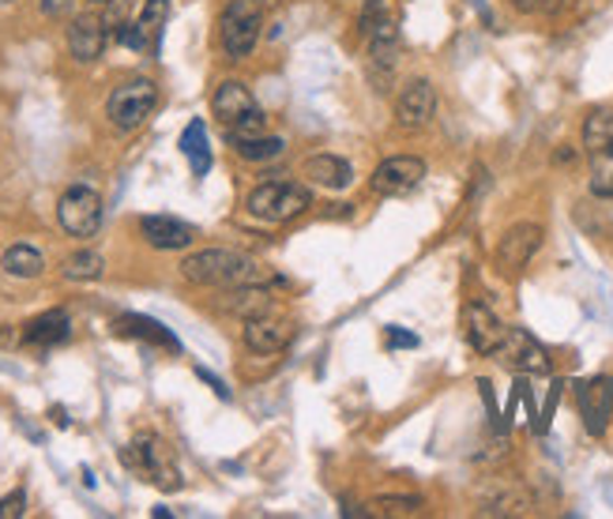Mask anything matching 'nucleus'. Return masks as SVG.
Returning <instances> with one entry per match:
<instances>
[{"instance_id": "29", "label": "nucleus", "mask_w": 613, "mask_h": 519, "mask_svg": "<svg viewBox=\"0 0 613 519\" xmlns=\"http://www.w3.org/2000/svg\"><path fill=\"white\" fill-rule=\"evenodd\" d=\"M373 508H377V512L406 516V512H419L422 500H419V497H377V500H373Z\"/></svg>"}, {"instance_id": "21", "label": "nucleus", "mask_w": 613, "mask_h": 519, "mask_svg": "<svg viewBox=\"0 0 613 519\" xmlns=\"http://www.w3.org/2000/svg\"><path fill=\"white\" fill-rule=\"evenodd\" d=\"M0 268L12 279H38L42 271H46V260H42V252L34 249V245H12V249L0 257Z\"/></svg>"}, {"instance_id": "4", "label": "nucleus", "mask_w": 613, "mask_h": 519, "mask_svg": "<svg viewBox=\"0 0 613 519\" xmlns=\"http://www.w3.org/2000/svg\"><path fill=\"white\" fill-rule=\"evenodd\" d=\"M263 31V8L260 0H229L219 20V42H223L229 61H245L257 49Z\"/></svg>"}, {"instance_id": "14", "label": "nucleus", "mask_w": 613, "mask_h": 519, "mask_svg": "<svg viewBox=\"0 0 613 519\" xmlns=\"http://www.w3.org/2000/svg\"><path fill=\"white\" fill-rule=\"evenodd\" d=\"M140 234L151 249L177 252V249H189L196 237H200V229H196L192 223H185V219H174V215H143Z\"/></svg>"}, {"instance_id": "5", "label": "nucleus", "mask_w": 613, "mask_h": 519, "mask_svg": "<svg viewBox=\"0 0 613 519\" xmlns=\"http://www.w3.org/2000/svg\"><path fill=\"white\" fill-rule=\"evenodd\" d=\"M158 106V87L155 80H125L121 87H114V95L106 102V117L117 132H135L148 125V117Z\"/></svg>"}, {"instance_id": "13", "label": "nucleus", "mask_w": 613, "mask_h": 519, "mask_svg": "<svg viewBox=\"0 0 613 519\" xmlns=\"http://www.w3.org/2000/svg\"><path fill=\"white\" fill-rule=\"evenodd\" d=\"M576 399H580V418L587 425V433H591V437H602L613 418V377L583 380V385L576 388Z\"/></svg>"}, {"instance_id": "33", "label": "nucleus", "mask_w": 613, "mask_h": 519, "mask_svg": "<svg viewBox=\"0 0 613 519\" xmlns=\"http://www.w3.org/2000/svg\"><path fill=\"white\" fill-rule=\"evenodd\" d=\"M388 343L391 346H419V335L414 331H399L396 325L388 328Z\"/></svg>"}, {"instance_id": "2", "label": "nucleus", "mask_w": 613, "mask_h": 519, "mask_svg": "<svg viewBox=\"0 0 613 519\" xmlns=\"http://www.w3.org/2000/svg\"><path fill=\"white\" fill-rule=\"evenodd\" d=\"M211 114L226 129L229 140H245V135H263L268 132V117H263L260 102L241 80H223L211 95Z\"/></svg>"}, {"instance_id": "7", "label": "nucleus", "mask_w": 613, "mask_h": 519, "mask_svg": "<svg viewBox=\"0 0 613 519\" xmlns=\"http://www.w3.org/2000/svg\"><path fill=\"white\" fill-rule=\"evenodd\" d=\"M57 219H61L64 234L87 241V237H95L102 229L106 208H102V196L91 189V185H72V189L57 200Z\"/></svg>"}, {"instance_id": "3", "label": "nucleus", "mask_w": 613, "mask_h": 519, "mask_svg": "<svg viewBox=\"0 0 613 519\" xmlns=\"http://www.w3.org/2000/svg\"><path fill=\"white\" fill-rule=\"evenodd\" d=\"M245 208L260 223H291L313 208V192L302 181H263L249 192Z\"/></svg>"}, {"instance_id": "38", "label": "nucleus", "mask_w": 613, "mask_h": 519, "mask_svg": "<svg viewBox=\"0 0 613 519\" xmlns=\"http://www.w3.org/2000/svg\"><path fill=\"white\" fill-rule=\"evenodd\" d=\"M0 4H12V0H0Z\"/></svg>"}, {"instance_id": "32", "label": "nucleus", "mask_w": 613, "mask_h": 519, "mask_svg": "<svg viewBox=\"0 0 613 519\" xmlns=\"http://www.w3.org/2000/svg\"><path fill=\"white\" fill-rule=\"evenodd\" d=\"M196 377H200V380H208V385H211V391H215L219 399H229V388H226L223 380H219V377H215V373H211V369H200V365H196Z\"/></svg>"}, {"instance_id": "25", "label": "nucleus", "mask_w": 613, "mask_h": 519, "mask_svg": "<svg viewBox=\"0 0 613 519\" xmlns=\"http://www.w3.org/2000/svg\"><path fill=\"white\" fill-rule=\"evenodd\" d=\"M102 271H106V260L95 249H80L64 260V279H72V283H95Z\"/></svg>"}, {"instance_id": "23", "label": "nucleus", "mask_w": 613, "mask_h": 519, "mask_svg": "<svg viewBox=\"0 0 613 519\" xmlns=\"http://www.w3.org/2000/svg\"><path fill=\"white\" fill-rule=\"evenodd\" d=\"M181 151L185 158L192 163V174L203 177L211 169V148H208V129H203V121H192L189 129L181 132Z\"/></svg>"}, {"instance_id": "17", "label": "nucleus", "mask_w": 613, "mask_h": 519, "mask_svg": "<svg viewBox=\"0 0 613 519\" xmlns=\"http://www.w3.org/2000/svg\"><path fill=\"white\" fill-rule=\"evenodd\" d=\"M583 148H587V155H591V163H606V158H613V109L610 106H599L587 114Z\"/></svg>"}, {"instance_id": "24", "label": "nucleus", "mask_w": 613, "mask_h": 519, "mask_svg": "<svg viewBox=\"0 0 613 519\" xmlns=\"http://www.w3.org/2000/svg\"><path fill=\"white\" fill-rule=\"evenodd\" d=\"M234 143V151L245 158V163H271V158H279L286 151V143L279 140V135H245V140H229Z\"/></svg>"}, {"instance_id": "26", "label": "nucleus", "mask_w": 613, "mask_h": 519, "mask_svg": "<svg viewBox=\"0 0 613 519\" xmlns=\"http://www.w3.org/2000/svg\"><path fill=\"white\" fill-rule=\"evenodd\" d=\"M527 508H531V500H527V493L512 486V489L493 493V497H482L479 516H523Z\"/></svg>"}, {"instance_id": "9", "label": "nucleus", "mask_w": 613, "mask_h": 519, "mask_svg": "<svg viewBox=\"0 0 613 519\" xmlns=\"http://www.w3.org/2000/svg\"><path fill=\"white\" fill-rule=\"evenodd\" d=\"M425 174H429L425 158H419V155H391L377 169H373L369 189L377 196H406V192H414L425 181Z\"/></svg>"}, {"instance_id": "15", "label": "nucleus", "mask_w": 613, "mask_h": 519, "mask_svg": "<svg viewBox=\"0 0 613 519\" xmlns=\"http://www.w3.org/2000/svg\"><path fill=\"white\" fill-rule=\"evenodd\" d=\"M106 42H109V34L98 15H75L72 27H68V54L80 64H95L102 57V49H106Z\"/></svg>"}, {"instance_id": "37", "label": "nucleus", "mask_w": 613, "mask_h": 519, "mask_svg": "<svg viewBox=\"0 0 613 519\" xmlns=\"http://www.w3.org/2000/svg\"><path fill=\"white\" fill-rule=\"evenodd\" d=\"M91 4H106V0H91Z\"/></svg>"}, {"instance_id": "10", "label": "nucleus", "mask_w": 613, "mask_h": 519, "mask_svg": "<svg viewBox=\"0 0 613 519\" xmlns=\"http://www.w3.org/2000/svg\"><path fill=\"white\" fill-rule=\"evenodd\" d=\"M463 335H467V343H471L474 354L493 357V354L500 351V343H505L508 325L497 317V312L490 309V305L467 302V305H463Z\"/></svg>"}, {"instance_id": "1", "label": "nucleus", "mask_w": 613, "mask_h": 519, "mask_svg": "<svg viewBox=\"0 0 613 519\" xmlns=\"http://www.w3.org/2000/svg\"><path fill=\"white\" fill-rule=\"evenodd\" d=\"M181 275L196 286H215V291H234V286H268L271 271L260 260L245 257L237 249H200L181 260Z\"/></svg>"}, {"instance_id": "12", "label": "nucleus", "mask_w": 613, "mask_h": 519, "mask_svg": "<svg viewBox=\"0 0 613 519\" xmlns=\"http://www.w3.org/2000/svg\"><path fill=\"white\" fill-rule=\"evenodd\" d=\"M542 237H546V229H542L539 223L508 226L497 245V268L505 271V275H519V271L534 260V252L542 249Z\"/></svg>"}, {"instance_id": "11", "label": "nucleus", "mask_w": 613, "mask_h": 519, "mask_svg": "<svg viewBox=\"0 0 613 519\" xmlns=\"http://www.w3.org/2000/svg\"><path fill=\"white\" fill-rule=\"evenodd\" d=\"M437 117V91L429 80H411L396 95V125L406 132H422Z\"/></svg>"}, {"instance_id": "36", "label": "nucleus", "mask_w": 613, "mask_h": 519, "mask_svg": "<svg viewBox=\"0 0 613 519\" xmlns=\"http://www.w3.org/2000/svg\"><path fill=\"white\" fill-rule=\"evenodd\" d=\"M260 4H275V0H260Z\"/></svg>"}, {"instance_id": "19", "label": "nucleus", "mask_w": 613, "mask_h": 519, "mask_svg": "<svg viewBox=\"0 0 613 519\" xmlns=\"http://www.w3.org/2000/svg\"><path fill=\"white\" fill-rule=\"evenodd\" d=\"M68 335H72V320H68V312L49 309V312H42V317L31 320L27 331H23V343L49 351V346H61Z\"/></svg>"}, {"instance_id": "34", "label": "nucleus", "mask_w": 613, "mask_h": 519, "mask_svg": "<svg viewBox=\"0 0 613 519\" xmlns=\"http://www.w3.org/2000/svg\"><path fill=\"white\" fill-rule=\"evenodd\" d=\"M72 4H75V0H42V12L54 15V20H61V15L72 12Z\"/></svg>"}, {"instance_id": "30", "label": "nucleus", "mask_w": 613, "mask_h": 519, "mask_svg": "<svg viewBox=\"0 0 613 519\" xmlns=\"http://www.w3.org/2000/svg\"><path fill=\"white\" fill-rule=\"evenodd\" d=\"M23 512H27V493L23 489L8 493V497L0 500V519H20Z\"/></svg>"}, {"instance_id": "31", "label": "nucleus", "mask_w": 613, "mask_h": 519, "mask_svg": "<svg viewBox=\"0 0 613 519\" xmlns=\"http://www.w3.org/2000/svg\"><path fill=\"white\" fill-rule=\"evenodd\" d=\"M561 388H565V385H553V388H550V399H546V411H542V425H539V433H546V429H550L553 411H557V399H561Z\"/></svg>"}, {"instance_id": "22", "label": "nucleus", "mask_w": 613, "mask_h": 519, "mask_svg": "<svg viewBox=\"0 0 613 519\" xmlns=\"http://www.w3.org/2000/svg\"><path fill=\"white\" fill-rule=\"evenodd\" d=\"M117 331H121V335H132V339H148V343L169 346V351H181L174 331L162 328L158 320H151V317H121L117 320Z\"/></svg>"}, {"instance_id": "8", "label": "nucleus", "mask_w": 613, "mask_h": 519, "mask_svg": "<svg viewBox=\"0 0 613 519\" xmlns=\"http://www.w3.org/2000/svg\"><path fill=\"white\" fill-rule=\"evenodd\" d=\"M493 357H497L508 373H516V377H546L550 373L546 346H542L539 339L523 328H508L505 343H500V351Z\"/></svg>"}, {"instance_id": "18", "label": "nucleus", "mask_w": 613, "mask_h": 519, "mask_svg": "<svg viewBox=\"0 0 613 519\" xmlns=\"http://www.w3.org/2000/svg\"><path fill=\"white\" fill-rule=\"evenodd\" d=\"M305 177L328 192H343V189H351V181H354V166L339 155H313L309 163H305Z\"/></svg>"}, {"instance_id": "28", "label": "nucleus", "mask_w": 613, "mask_h": 519, "mask_svg": "<svg viewBox=\"0 0 613 519\" xmlns=\"http://www.w3.org/2000/svg\"><path fill=\"white\" fill-rule=\"evenodd\" d=\"M132 8L135 0H106V12H102V23H106V34L114 38L125 23H132Z\"/></svg>"}, {"instance_id": "20", "label": "nucleus", "mask_w": 613, "mask_h": 519, "mask_svg": "<svg viewBox=\"0 0 613 519\" xmlns=\"http://www.w3.org/2000/svg\"><path fill=\"white\" fill-rule=\"evenodd\" d=\"M226 309L237 312V317H245V320L268 317L271 312L268 286H234V291H226Z\"/></svg>"}, {"instance_id": "6", "label": "nucleus", "mask_w": 613, "mask_h": 519, "mask_svg": "<svg viewBox=\"0 0 613 519\" xmlns=\"http://www.w3.org/2000/svg\"><path fill=\"white\" fill-rule=\"evenodd\" d=\"M125 463H129L132 471H140L148 482H155L158 489H181V474H177V467H174V456H169V448L162 445L155 433H140V437L125 448Z\"/></svg>"}, {"instance_id": "16", "label": "nucleus", "mask_w": 613, "mask_h": 519, "mask_svg": "<svg viewBox=\"0 0 613 519\" xmlns=\"http://www.w3.org/2000/svg\"><path fill=\"white\" fill-rule=\"evenodd\" d=\"M241 339H245V346H249L252 354H283L286 346H291V339H294V328L286 325V320H275L268 312V317H252V320H245V331H241Z\"/></svg>"}, {"instance_id": "35", "label": "nucleus", "mask_w": 613, "mask_h": 519, "mask_svg": "<svg viewBox=\"0 0 613 519\" xmlns=\"http://www.w3.org/2000/svg\"><path fill=\"white\" fill-rule=\"evenodd\" d=\"M508 4H512L516 12H523V15H534V12H546L553 0H508Z\"/></svg>"}, {"instance_id": "27", "label": "nucleus", "mask_w": 613, "mask_h": 519, "mask_svg": "<svg viewBox=\"0 0 613 519\" xmlns=\"http://www.w3.org/2000/svg\"><path fill=\"white\" fill-rule=\"evenodd\" d=\"M166 15H169V0H143L140 23H143V31L151 34V42H158L162 27H166Z\"/></svg>"}]
</instances>
